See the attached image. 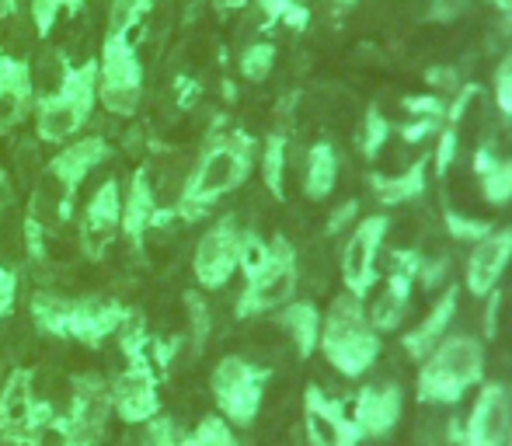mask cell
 Masks as SVG:
<instances>
[{"label":"cell","mask_w":512,"mask_h":446,"mask_svg":"<svg viewBox=\"0 0 512 446\" xmlns=\"http://www.w3.org/2000/svg\"><path fill=\"white\" fill-rule=\"evenodd\" d=\"M255 168V140L244 129L213 136L199 154L196 168L189 171L182 185V196L175 203V217L185 223L203 220L227 192L241 189Z\"/></svg>","instance_id":"1"},{"label":"cell","mask_w":512,"mask_h":446,"mask_svg":"<svg viewBox=\"0 0 512 446\" xmlns=\"http://www.w3.org/2000/svg\"><path fill=\"white\" fill-rule=\"evenodd\" d=\"M317 352L349 380L373 370V363L384 352V342L366 318V300H356L352 293H338L331 300L328 314H321Z\"/></svg>","instance_id":"2"},{"label":"cell","mask_w":512,"mask_h":446,"mask_svg":"<svg viewBox=\"0 0 512 446\" xmlns=\"http://www.w3.org/2000/svg\"><path fill=\"white\" fill-rule=\"evenodd\" d=\"M485 380V345L481 338L457 332L443 335L436 349L418 363L415 391L425 405H460L471 387Z\"/></svg>","instance_id":"3"},{"label":"cell","mask_w":512,"mask_h":446,"mask_svg":"<svg viewBox=\"0 0 512 446\" xmlns=\"http://www.w3.org/2000/svg\"><path fill=\"white\" fill-rule=\"evenodd\" d=\"M28 311L32 321L42 335H56V338H77L84 345H102L105 338L119 335V328L126 325V318L133 311L115 300L105 297H56V293H35L28 300Z\"/></svg>","instance_id":"4"},{"label":"cell","mask_w":512,"mask_h":446,"mask_svg":"<svg viewBox=\"0 0 512 446\" xmlns=\"http://www.w3.org/2000/svg\"><path fill=\"white\" fill-rule=\"evenodd\" d=\"M98 105V63L60 60V88L35 102V133L42 143H70Z\"/></svg>","instance_id":"5"},{"label":"cell","mask_w":512,"mask_h":446,"mask_svg":"<svg viewBox=\"0 0 512 446\" xmlns=\"http://www.w3.org/2000/svg\"><path fill=\"white\" fill-rule=\"evenodd\" d=\"M108 157H112V143L105 136H77V140L63 143L60 154L42 171V185L32 196V206L35 210L49 206L56 223H67L74 217V196L81 189V182L95 168H102Z\"/></svg>","instance_id":"6"},{"label":"cell","mask_w":512,"mask_h":446,"mask_svg":"<svg viewBox=\"0 0 512 446\" xmlns=\"http://www.w3.org/2000/svg\"><path fill=\"white\" fill-rule=\"evenodd\" d=\"M272 373L265 366L251 363L244 356H223L209 373V391L216 401V415L230 422V426H251L262 412L265 387H269Z\"/></svg>","instance_id":"7"},{"label":"cell","mask_w":512,"mask_h":446,"mask_svg":"<svg viewBox=\"0 0 512 446\" xmlns=\"http://www.w3.org/2000/svg\"><path fill=\"white\" fill-rule=\"evenodd\" d=\"M53 415V405L39 401L35 394V373L28 366H14L0 387V440L4 446H39Z\"/></svg>","instance_id":"8"},{"label":"cell","mask_w":512,"mask_h":446,"mask_svg":"<svg viewBox=\"0 0 512 446\" xmlns=\"http://www.w3.org/2000/svg\"><path fill=\"white\" fill-rule=\"evenodd\" d=\"M98 105L105 112L129 119L140 109L143 98V63L136 56V42L126 35H108L102 42V56H98Z\"/></svg>","instance_id":"9"},{"label":"cell","mask_w":512,"mask_h":446,"mask_svg":"<svg viewBox=\"0 0 512 446\" xmlns=\"http://www.w3.org/2000/svg\"><path fill=\"white\" fill-rule=\"evenodd\" d=\"M269 262L255 272L251 279H244V290L237 297V318H258V314L279 311L283 304H290L300 283V262L297 248L286 241L283 234L272 237Z\"/></svg>","instance_id":"10"},{"label":"cell","mask_w":512,"mask_h":446,"mask_svg":"<svg viewBox=\"0 0 512 446\" xmlns=\"http://www.w3.org/2000/svg\"><path fill=\"white\" fill-rule=\"evenodd\" d=\"M387 227L391 220L384 213H373L359 220L342 244V283L345 293H352L356 300H366L377 286V262L387 241Z\"/></svg>","instance_id":"11"},{"label":"cell","mask_w":512,"mask_h":446,"mask_svg":"<svg viewBox=\"0 0 512 446\" xmlns=\"http://www.w3.org/2000/svg\"><path fill=\"white\" fill-rule=\"evenodd\" d=\"M241 234L230 217L216 220L213 227L199 237L196 255H192V272L203 290H223L237 272V255H241Z\"/></svg>","instance_id":"12"},{"label":"cell","mask_w":512,"mask_h":446,"mask_svg":"<svg viewBox=\"0 0 512 446\" xmlns=\"http://www.w3.org/2000/svg\"><path fill=\"white\" fill-rule=\"evenodd\" d=\"M422 262L425 258L418 255V251H394V262L384 279V290H380V297L373 300L370 311H366L370 325L377 328L380 335L398 332L401 328V321H405V314L411 307V290H415V283H418Z\"/></svg>","instance_id":"13"},{"label":"cell","mask_w":512,"mask_h":446,"mask_svg":"<svg viewBox=\"0 0 512 446\" xmlns=\"http://www.w3.org/2000/svg\"><path fill=\"white\" fill-rule=\"evenodd\" d=\"M509 408L512 394L502 380H481V391L474 398L464 422L460 446H506L509 443Z\"/></svg>","instance_id":"14"},{"label":"cell","mask_w":512,"mask_h":446,"mask_svg":"<svg viewBox=\"0 0 512 446\" xmlns=\"http://www.w3.org/2000/svg\"><path fill=\"white\" fill-rule=\"evenodd\" d=\"M512 265V227H492V234L471 244L464 269V290L471 297H492L499 290L502 276Z\"/></svg>","instance_id":"15"},{"label":"cell","mask_w":512,"mask_h":446,"mask_svg":"<svg viewBox=\"0 0 512 446\" xmlns=\"http://www.w3.org/2000/svg\"><path fill=\"white\" fill-rule=\"evenodd\" d=\"M175 217V206H161L157 203L154 182H150L147 168H136L133 178H129V189L122 196V217H119V230L126 234V241L140 244L150 230L168 227Z\"/></svg>","instance_id":"16"},{"label":"cell","mask_w":512,"mask_h":446,"mask_svg":"<svg viewBox=\"0 0 512 446\" xmlns=\"http://www.w3.org/2000/svg\"><path fill=\"white\" fill-rule=\"evenodd\" d=\"M401 412H405V394L394 380H384V384H366L352 401L349 415L363 440H384L398 429Z\"/></svg>","instance_id":"17"},{"label":"cell","mask_w":512,"mask_h":446,"mask_svg":"<svg viewBox=\"0 0 512 446\" xmlns=\"http://www.w3.org/2000/svg\"><path fill=\"white\" fill-rule=\"evenodd\" d=\"M304 429L310 446H359V436L352 415L338 405L335 398L321 391V387H307L304 391Z\"/></svg>","instance_id":"18"},{"label":"cell","mask_w":512,"mask_h":446,"mask_svg":"<svg viewBox=\"0 0 512 446\" xmlns=\"http://www.w3.org/2000/svg\"><path fill=\"white\" fill-rule=\"evenodd\" d=\"M108 398H112V412L119 415L126 426L147 422L161 415V391H157V373L143 370V366H126L119 377L108 384Z\"/></svg>","instance_id":"19"},{"label":"cell","mask_w":512,"mask_h":446,"mask_svg":"<svg viewBox=\"0 0 512 446\" xmlns=\"http://www.w3.org/2000/svg\"><path fill=\"white\" fill-rule=\"evenodd\" d=\"M119 217H122V185L119 178H108L98 185V192L88 199L81 217V248L88 258H102L108 244L119 234Z\"/></svg>","instance_id":"20"},{"label":"cell","mask_w":512,"mask_h":446,"mask_svg":"<svg viewBox=\"0 0 512 446\" xmlns=\"http://www.w3.org/2000/svg\"><path fill=\"white\" fill-rule=\"evenodd\" d=\"M35 102L32 63L0 53V136L14 133L28 119Z\"/></svg>","instance_id":"21"},{"label":"cell","mask_w":512,"mask_h":446,"mask_svg":"<svg viewBox=\"0 0 512 446\" xmlns=\"http://www.w3.org/2000/svg\"><path fill=\"white\" fill-rule=\"evenodd\" d=\"M457 304H460V286L450 283L436 300H432V307L425 311V318L418 321L411 332L401 335V345H405V352L415 359V363H422V359L436 349L439 338L450 335V325H453V318H457Z\"/></svg>","instance_id":"22"},{"label":"cell","mask_w":512,"mask_h":446,"mask_svg":"<svg viewBox=\"0 0 512 446\" xmlns=\"http://www.w3.org/2000/svg\"><path fill=\"white\" fill-rule=\"evenodd\" d=\"M425 185H429V157H418L415 164H408V168L401 171H373L370 175V189L373 196H377V203L384 206H401V203H411V199H418L425 192Z\"/></svg>","instance_id":"23"},{"label":"cell","mask_w":512,"mask_h":446,"mask_svg":"<svg viewBox=\"0 0 512 446\" xmlns=\"http://www.w3.org/2000/svg\"><path fill=\"white\" fill-rule=\"evenodd\" d=\"M276 321L290 332L300 359L314 356L317 338H321V307H317L314 300H290V304L279 307Z\"/></svg>","instance_id":"24"},{"label":"cell","mask_w":512,"mask_h":446,"mask_svg":"<svg viewBox=\"0 0 512 446\" xmlns=\"http://www.w3.org/2000/svg\"><path fill=\"white\" fill-rule=\"evenodd\" d=\"M474 171L481 178V192L492 206L512 203V157H495L488 143H481L474 154Z\"/></svg>","instance_id":"25"},{"label":"cell","mask_w":512,"mask_h":446,"mask_svg":"<svg viewBox=\"0 0 512 446\" xmlns=\"http://www.w3.org/2000/svg\"><path fill=\"white\" fill-rule=\"evenodd\" d=\"M338 185V154L328 140H317L314 147L307 150V171H304V192L307 199L321 203L335 192Z\"/></svg>","instance_id":"26"},{"label":"cell","mask_w":512,"mask_h":446,"mask_svg":"<svg viewBox=\"0 0 512 446\" xmlns=\"http://www.w3.org/2000/svg\"><path fill=\"white\" fill-rule=\"evenodd\" d=\"M258 168H262V182H265V189H269V196L283 199L286 196V136L283 133H272L269 140H265Z\"/></svg>","instance_id":"27"},{"label":"cell","mask_w":512,"mask_h":446,"mask_svg":"<svg viewBox=\"0 0 512 446\" xmlns=\"http://www.w3.org/2000/svg\"><path fill=\"white\" fill-rule=\"evenodd\" d=\"M178 440H182V429L168 415H154V419L129 426L126 436H122V446H178Z\"/></svg>","instance_id":"28"},{"label":"cell","mask_w":512,"mask_h":446,"mask_svg":"<svg viewBox=\"0 0 512 446\" xmlns=\"http://www.w3.org/2000/svg\"><path fill=\"white\" fill-rule=\"evenodd\" d=\"M84 11V0H32V25L42 39L56 32V25L77 18Z\"/></svg>","instance_id":"29"},{"label":"cell","mask_w":512,"mask_h":446,"mask_svg":"<svg viewBox=\"0 0 512 446\" xmlns=\"http://www.w3.org/2000/svg\"><path fill=\"white\" fill-rule=\"evenodd\" d=\"M157 0H112L108 4V35H126L133 39V28L143 25ZM136 42V39H133Z\"/></svg>","instance_id":"30"},{"label":"cell","mask_w":512,"mask_h":446,"mask_svg":"<svg viewBox=\"0 0 512 446\" xmlns=\"http://www.w3.org/2000/svg\"><path fill=\"white\" fill-rule=\"evenodd\" d=\"M178 446H241V443H237L234 426L223 415H203L192 433H182Z\"/></svg>","instance_id":"31"},{"label":"cell","mask_w":512,"mask_h":446,"mask_svg":"<svg viewBox=\"0 0 512 446\" xmlns=\"http://www.w3.org/2000/svg\"><path fill=\"white\" fill-rule=\"evenodd\" d=\"M262 7L265 21L269 25H286V28H304L310 11H307V0H258Z\"/></svg>","instance_id":"32"},{"label":"cell","mask_w":512,"mask_h":446,"mask_svg":"<svg viewBox=\"0 0 512 446\" xmlns=\"http://www.w3.org/2000/svg\"><path fill=\"white\" fill-rule=\"evenodd\" d=\"M272 67H276V46H272V42H255V46H248L241 53V77L244 81L262 84L265 77L272 74Z\"/></svg>","instance_id":"33"},{"label":"cell","mask_w":512,"mask_h":446,"mask_svg":"<svg viewBox=\"0 0 512 446\" xmlns=\"http://www.w3.org/2000/svg\"><path fill=\"white\" fill-rule=\"evenodd\" d=\"M269 251H272V244L265 241L262 234H255V230H244V234H241V255H237V269H241V276L244 279L255 276V272L269 262Z\"/></svg>","instance_id":"34"},{"label":"cell","mask_w":512,"mask_h":446,"mask_svg":"<svg viewBox=\"0 0 512 446\" xmlns=\"http://www.w3.org/2000/svg\"><path fill=\"white\" fill-rule=\"evenodd\" d=\"M443 223H446V230H450L453 241H464V244H478L481 237L492 234V220L467 217V213H457V210H446Z\"/></svg>","instance_id":"35"},{"label":"cell","mask_w":512,"mask_h":446,"mask_svg":"<svg viewBox=\"0 0 512 446\" xmlns=\"http://www.w3.org/2000/svg\"><path fill=\"white\" fill-rule=\"evenodd\" d=\"M387 133H391V126H387V119L377 109H370V112L363 115V133H359V147H363L366 161H377L380 150L387 147Z\"/></svg>","instance_id":"36"},{"label":"cell","mask_w":512,"mask_h":446,"mask_svg":"<svg viewBox=\"0 0 512 446\" xmlns=\"http://www.w3.org/2000/svg\"><path fill=\"white\" fill-rule=\"evenodd\" d=\"M443 126H439V140H436V175H446L450 171V164L457 161V150H460V133H457V126H460V119H453V115H443Z\"/></svg>","instance_id":"37"},{"label":"cell","mask_w":512,"mask_h":446,"mask_svg":"<svg viewBox=\"0 0 512 446\" xmlns=\"http://www.w3.org/2000/svg\"><path fill=\"white\" fill-rule=\"evenodd\" d=\"M46 220H42V213H35L32 206H28V217H25V248H28V258H46Z\"/></svg>","instance_id":"38"},{"label":"cell","mask_w":512,"mask_h":446,"mask_svg":"<svg viewBox=\"0 0 512 446\" xmlns=\"http://www.w3.org/2000/svg\"><path fill=\"white\" fill-rule=\"evenodd\" d=\"M185 304H189V321H192V345L203 349L206 335H209V311H206V300L199 293H185Z\"/></svg>","instance_id":"39"},{"label":"cell","mask_w":512,"mask_h":446,"mask_svg":"<svg viewBox=\"0 0 512 446\" xmlns=\"http://www.w3.org/2000/svg\"><path fill=\"white\" fill-rule=\"evenodd\" d=\"M492 91H495V105H499V112L512 115V53H506V60L495 67Z\"/></svg>","instance_id":"40"},{"label":"cell","mask_w":512,"mask_h":446,"mask_svg":"<svg viewBox=\"0 0 512 446\" xmlns=\"http://www.w3.org/2000/svg\"><path fill=\"white\" fill-rule=\"evenodd\" d=\"M439 126H443V119H432V115H411V122L401 126V136H405L408 143H422L425 136H436Z\"/></svg>","instance_id":"41"},{"label":"cell","mask_w":512,"mask_h":446,"mask_svg":"<svg viewBox=\"0 0 512 446\" xmlns=\"http://www.w3.org/2000/svg\"><path fill=\"white\" fill-rule=\"evenodd\" d=\"M14 300H18V272L4 269V272H0V321L11 318Z\"/></svg>","instance_id":"42"},{"label":"cell","mask_w":512,"mask_h":446,"mask_svg":"<svg viewBox=\"0 0 512 446\" xmlns=\"http://www.w3.org/2000/svg\"><path fill=\"white\" fill-rule=\"evenodd\" d=\"M359 217V203L356 199H349V203H342L335 213H331V220H328V234H338V230H345L352 220Z\"/></svg>","instance_id":"43"},{"label":"cell","mask_w":512,"mask_h":446,"mask_svg":"<svg viewBox=\"0 0 512 446\" xmlns=\"http://www.w3.org/2000/svg\"><path fill=\"white\" fill-rule=\"evenodd\" d=\"M11 196H14V189H11V175H7L4 168H0V213L11 206Z\"/></svg>","instance_id":"44"},{"label":"cell","mask_w":512,"mask_h":446,"mask_svg":"<svg viewBox=\"0 0 512 446\" xmlns=\"http://www.w3.org/2000/svg\"><path fill=\"white\" fill-rule=\"evenodd\" d=\"M506 446H512V408H509V443Z\"/></svg>","instance_id":"45"},{"label":"cell","mask_w":512,"mask_h":446,"mask_svg":"<svg viewBox=\"0 0 512 446\" xmlns=\"http://www.w3.org/2000/svg\"><path fill=\"white\" fill-rule=\"evenodd\" d=\"M338 4H352V0H338Z\"/></svg>","instance_id":"46"}]
</instances>
